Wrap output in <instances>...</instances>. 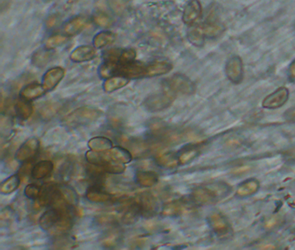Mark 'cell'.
Segmentation results:
<instances>
[{
  "mask_svg": "<svg viewBox=\"0 0 295 250\" xmlns=\"http://www.w3.org/2000/svg\"><path fill=\"white\" fill-rule=\"evenodd\" d=\"M122 53V50L110 49L107 50L104 54V59L108 62H113V63H119L120 56Z\"/></svg>",
  "mask_w": 295,
  "mask_h": 250,
  "instance_id": "43",
  "label": "cell"
},
{
  "mask_svg": "<svg viewBox=\"0 0 295 250\" xmlns=\"http://www.w3.org/2000/svg\"><path fill=\"white\" fill-rule=\"evenodd\" d=\"M227 77L234 84H239L243 80V68L242 60L238 56H233L227 62L225 67Z\"/></svg>",
  "mask_w": 295,
  "mask_h": 250,
  "instance_id": "7",
  "label": "cell"
},
{
  "mask_svg": "<svg viewBox=\"0 0 295 250\" xmlns=\"http://www.w3.org/2000/svg\"><path fill=\"white\" fill-rule=\"evenodd\" d=\"M101 115V110L92 107L84 106L70 113L65 117V123L70 127L84 126L96 121Z\"/></svg>",
  "mask_w": 295,
  "mask_h": 250,
  "instance_id": "2",
  "label": "cell"
},
{
  "mask_svg": "<svg viewBox=\"0 0 295 250\" xmlns=\"http://www.w3.org/2000/svg\"><path fill=\"white\" fill-rule=\"evenodd\" d=\"M56 191H57V187L53 184H48V185L42 187L39 198H38L39 205L40 206L49 205L53 196L56 193Z\"/></svg>",
  "mask_w": 295,
  "mask_h": 250,
  "instance_id": "30",
  "label": "cell"
},
{
  "mask_svg": "<svg viewBox=\"0 0 295 250\" xmlns=\"http://www.w3.org/2000/svg\"><path fill=\"white\" fill-rule=\"evenodd\" d=\"M87 146L94 151L106 152L113 148V142L106 137H95L91 138L87 143Z\"/></svg>",
  "mask_w": 295,
  "mask_h": 250,
  "instance_id": "19",
  "label": "cell"
},
{
  "mask_svg": "<svg viewBox=\"0 0 295 250\" xmlns=\"http://www.w3.org/2000/svg\"><path fill=\"white\" fill-rule=\"evenodd\" d=\"M101 168L103 170V172L112 174V175H121L126 171V166L123 163L115 162V163H111V162H108L105 165L101 166Z\"/></svg>",
  "mask_w": 295,
  "mask_h": 250,
  "instance_id": "37",
  "label": "cell"
},
{
  "mask_svg": "<svg viewBox=\"0 0 295 250\" xmlns=\"http://www.w3.org/2000/svg\"><path fill=\"white\" fill-rule=\"evenodd\" d=\"M41 190H42V188L38 186L37 184H34V183L28 184L25 189V197L31 200H36L39 198Z\"/></svg>",
  "mask_w": 295,
  "mask_h": 250,
  "instance_id": "41",
  "label": "cell"
},
{
  "mask_svg": "<svg viewBox=\"0 0 295 250\" xmlns=\"http://www.w3.org/2000/svg\"><path fill=\"white\" fill-rule=\"evenodd\" d=\"M209 223L212 230L218 236H228L231 231L229 222L219 213H213L210 215Z\"/></svg>",
  "mask_w": 295,
  "mask_h": 250,
  "instance_id": "11",
  "label": "cell"
},
{
  "mask_svg": "<svg viewBox=\"0 0 295 250\" xmlns=\"http://www.w3.org/2000/svg\"><path fill=\"white\" fill-rule=\"evenodd\" d=\"M229 191V187L225 183H212L208 186L196 189L192 193V198L198 204H209L224 198Z\"/></svg>",
  "mask_w": 295,
  "mask_h": 250,
  "instance_id": "1",
  "label": "cell"
},
{
  "mask_svg": "<svg viewBox=\"0 0 295 250\" xmlns=\"http://www.w3.org/2000/svg\"><path fill=\"white\" fill-rule=\"evenodd\" d=\"M115 36L113 32H101L94 36V46L96 49H101L115 41Z\"/></svg>",
  "mask_w": 295,
  "mask_h": 250,
  "instance_id": "29",
  "label": "cell"
},
{
  "mask_svg": "<svg viewBox=\"0 0 295 250\" xmlns=\"http://www.w3.org/2000/svg\"><path fill=\"white\" fill-rule=\"evenodd\" d=\"M119 64L106 61L104 64H101L99 68V74L101 78H109L118 74Z\"/></svg>",
  "mask_w": 295,
  "mask_h": 250,
  "instance_id": "33",
  "label": "cell"
},
{
  "mask_svg": "<svg viewBox=\"0 0 295 250\" xmlns=\"http://www.w3.org/2000/svg\"><path fill=\"white\" fill-rule=\"evenodd\" d=\"M289 92L285 87L278 89L274 93L267 96L262 102V105L266 109H277L284 105L288 100Z\"/></svg>",
  "mask_w": 295,
  "mask_h": 250,
  "instance_id": "6",
  "label": "cell"
},
{
  "mask_svg": "<svg viewBox=\"0 0 295 250\" xmlns=\"http://www.w3.org/2000/svg\"><path fill=\"white\" fill-rule=\"evenodd\" d=\"M46 92H47L43 87V85H39L37 83H32L22 89L21 92H20V97L25 100L31 101V100H34V99L42 97L45 94Z\"/></svg>",
  "mask_w": 295,
  "mask_h": 250,
  "instance_id": "17",
  "label": "cell"
},
{
  "mask_svg": "<svg viewBox=\"0 0 295 250\" xmlns=\"http://www.w3.org/2000/svg\"><path fill=\"white\" fill-rule=\"evenodd\" d=\"M12 215H13V213L11 211L10 208H5L2 210L1 212V220L2 221H7L9 219H11L12 217Z\"/></svg>",
  "mask_w": 295,
  "mask_h": 250,
  "instance_id": "47",
  "label": "cell"
},
{
  "mask_svg": "<svg viewBox=\"0 0 295 250\" xmlns=\"http://www.w3.org/2000/svg\"><path fill=\"white\" fill-rule=\"evenodd\" d=\"M34 165H32V162H25L21 168H20V173L23 176H27L30 173H32Z\"/></svg>",
  "mask_w": 295,
  "mask_h": 250,
  "instance_id": "46",
  "label": "cell"
},
{
  "mask_svg": "<svg viewBox=\"0 0 295 250\" xmlns=\"http://www.w3.org/2000/svg\"><path fill=\"white\" fill-rule=\"evenodd\" d=\"M53 169H54V164L51 161L42 160L36 163L33 167L32 171V177L36 180L44 179L51 175Z\"/></svg>",
  "mask_w": 295,
  "mask_h": 250,
  "instance_id": "16",
  "label": "cell"
},
{
  "mask_svg": "<svg viewBox=\"0 0 295 250\" xmlns=\"http://www.w3.org/2000/svg\"><path fill=\"white\" fill-rule=\"evenodd\" d=\"M284 116L288 121H290L292 123H295V107L288 109V111L285 113Z\"/></svg>",
  "mask_w": 295,
  "mask_h": 250,
  "instance_id": "48",
  "label": "cell"
},
{
  "mask_svg": "<svg viewBox=\"0 0 295 250\" xmlns=\"http://www.w3.org/2000/svg\"><path fill=\"white\" fill-rule=\"evenodd\" d=\"M172 67L173 66L171 63L167 60L157 61V62L146 64L145 65V70H144V78H153V77L167 74L171 71Z\"/></svg>",
  "mask_w": 295,
  "mask_h": 250,
  "instance_id": "9",
  "label": "cell"
},
{
  "mask_svg": "<svg viewBox=\"0 0 295 250\" xmlns=\"http://www.w3.org/2000/svg\"><path fill=\"white\" fill-rule=\"evenodd\" d=\"M67 40H68V39L65 36H52L49 39H47L45 43V48L48 50L55 49L56 47L63 45L64 43L66 42Z\"/></svg>",
  "mask_w": 295,
  "mask_h": 250,
  "instance_id": "39",
  "label": "cell"
},
{
  "mask_svg": "<svg viewBox=\"0 0 295 250\" xmlns=\"http://www.w3.org/2000/svg\"><path fill=\"white\" fill-rule=\"evenodd\" d=\"M51 58V54L48 49L37 50L32 56V64L39 68H42L48 64Z\"/></svg>",
  "mask_w": 295,
  "mask_h": 250,
  "instance_id": "31",
  "label": "cell"
},
{
  "mask_svg": "<svg viewBox=\"0 0 295 250\" xmlns=\"http://www.w3.org/2000/svg\"><path fill=\"white\" fill-rule=\"evenodd\" d=\"M129 78L124 76H115L113 78H109L104 82L103 89L106 92H113L119 89L125 87L128 84Z\"/></svg>",
  "mask_w": 295,
  "mask_h": 250,
  "instance_id": "22",
  "label": "cell"
},
{
  "mask_svg": "<svg viewBox=\"0 0 295 250\" xmlns=\"http://www.w3.org/2000/svg\"><path fill=\"white\" fill-rule=\"evenodd\" d=\"M20 176L18 174L8 177L7 179L4 180L3 183H1L0 186V193L3 195H9L17 191L18 187L20 185Z\"/></svg>",
  "mask_w": 295,
  "mask_h": 250,
  "instance_id": "26",
  "label": "cell"
},
{
  "mask_svg": "<svg viewBox=\"0 0 295 250\" xmlns=\"http://www.w3.org/2000/svg\"><path fill=\"white\" fill-rule=\"evenodd\" d=\"M65 74L64 69L62 67H54L45 72L42 78V85L46 92H51L62 81Z\"/></svg>",
  "mask_w": 295,
  "mask_h": 250,
  "instance_id": "8",
  "label": "cell"
},
{
  "mask_svg": "<svg viewBox=\"0 0 295 250\" xmlns=\"http://www.w3.org/2000/svg\"><path fill=\"white\" fill-rule=\"evenodd\" d=\"M119 241V235L117 233L110 232L108 234L102 242V244L105 247L108 248H112V247L115 246Z\"/></svg>",
  "mask_w": 295,
  "mask_h": 250,
  "instance_id": "44",
  "label": "cell"
},
{
  "mask_svg": "<svg viewBox=\"0 0 295 250\" xmlns=\"http://www.w3.org/2000/svg\"><path fill=\"white\" fill-rule=\"evenodd\" d=\"M260 188V184L258 181L254 179L248 180L246 182L240 184L236 193L242 198L250 197L252 195L255 194Z\"/></svg>",
  "mask_w": 295,
  "mask_h": 250,
  "instance_id": "24",
  "label": "cell"
},
{
  "mask_svg": "<svg viewBox=\"0 0 295 250\" xmlns=\"http://www.w3.org/2000/svg\"><path fill=\"white\" fill-rule=\"evenodd\" d=\"M72 227H73V221L70 213L68 212L62 215L58 222H56V225L53 227L52 232L56 235L61 236L70 231V229H72Z\"/></svg>",
  "mask_w": 295,
  "mask_h": 250,
  "instance_id": "21",
  "label": "cell"
},
{
  "mask_svg": "<svg viewBox=\"0 0 295 250\" xmlns=\"http://www.w3.org/2000/svg\"><path fill=\"white\" fill-rule=\"evenodd\" d=\"M60 193L63 196V198L65 199V201L70 205H77L78 202V196H77V191L74 190L72 187L69 185H61L58 187Z\"/></svg>",
  "mask_w": 295,
  "mask_h": 250,
  "instance_id": "32",
  "label": "cell"
},
{
  "mask_svg": "<svg viewBox=\"0 0 295 250\" xmlns=\"http://www.w3.org/2000/svg\"><path fill=\"white\" fill-rule=\"evenodd\" d=\"M137 203L142 215H152L157 211L158 201L156 198L149 192H145L139 196Z\"/></svg>",
  "mask_w": 295,
  "mask_h": 250,
  "instance_id": "12",
  "label": "cell"
},
{
  "mask_svg": "<svg viewBox=\"0 0 295 250\" xmlns=\"http://www.w3.org/2000/svg\"><path fill=\"white\" fill-rule=\"evenodd\" d=\"M205 36L202 32L200 27H195L188 32V39L196 46H202L205 41Z\"/></svg>",
  "mask_w": 295,
  "mask_h": 250,
  "instance_id": "36",
  "label": "cell"
},
{
  "mask_svg": "<svg viewBox=\"0 0 295 250\" xmlns=\"http://www.w3.org/2000/svg\"><path fill=\"white\" fill-rule=\"evenodd\" d=\"M95 50L90 46H81L74 50L70 54V60L75 63L87 62L94 58Z\"/></svg>",
  "mask_w": 295,
  "mask_h": 250,
  "instance_id": "14",
  "label": "cell"
},
{
  "mask_svg": "<svg viewBox=\"0 0 295 250\" xmlns=\"http://www.w3.org/2000/svg\"><path fill=\"white\" fill-rule=\"evenodd\" d=\"M108 154L112 161L115 162L126 164L132 162V153L129 151L128 150L123 148L122 146L113 147L111 150H108Z\"/></svg>",
  "mask_w": 295,
  "mask_h": 250,
  "instance_id": "18",
  "label": "cell"
},
{
  "mask_svg": "<svg viewBox=\"0 0 295 250\" xmlns=\"http://www.w3.org/2000/svg\"><path fill=\"white\" fill-rule=\"evenodd\" d=\"M139 215H141V212L139 209V205L137 201H134L127 206L126 211L122 215V221L127 225L133 224L139 218Z\"/></svg>",
  "mask_w": 295,
  "mask_h": 250,
  "instance_id": "27",
  "label": "cell"
},
{
  "mask_svg": "<svg viewBox=\"0 0 295 250\" xmlns=\"http://www.w3.org/2000/svg\"><path fill=\"white\" fill-rule=\"evenodd\" d=\"M64 213L68 212H62L56 208H50L41 215L39 219V225L43 230H50L56 225V222H58V220Z\"/></svg>",
  "mask_w": 295,
  "mask_h": 250,
  "instance_id": "13",
  "label": "cell"
},
{
  "mask_svg": "<svg viewBox=\"0 0 295 250\" xmlns=\"http://www.w3.org/2000/svg\"><path fill=\"white\" fill-rule=\"evenodd\" d=\"M182 206L180 203L178 202H170L167 203L163 208V215H167V216H173V215H177L180 214L182 211Z\"/></svg>",
  "mask_w": 295,
  "mask_h": 250,
  "instance_id": "40",
  "label": "cell"
},
{
  "mask_svg": "<svg viewBox=\"0 0 295 250\" xmlns=\"http://www.w3.org/2000/svg\"><path fill=\"white\" fill-rule=\"evenodd\" d=\"M135 178L139 185L146 188L154 186L159 182V176L153 171H138Z\"/></svg>",
  "mask_w": 295,
  "mask_h": 250,
  "instance_id": "20",
  "label": "cell"
},
{
  "mask_svg": "<svg viewBox=\"0 0 295 250\" xmlns=\"http://www.w3.org/2000/svg\"><path fill=\"white\" fill-rule=\"evenodd\" d=\"M58 20L59 18L56 15H51L46 21V26L49 29L54 28L58 24Z\"/></svg>",
  "mask_w": 295,
  "mask_h": 250,
  "instance_id": "45",
  "label": "cell"
},
{
  "mask_svg": "<svg viewBox=\"0 0 295 250\" xmlns=\"http://www.w3.org/2000/svg\"><path fill=\"white\" fill-rule=\"evenodd\" d=\"M87 25V18L84 16H77L71 18L63 25V32L67 36L77 35L80 33Z\"/></svg>",
  "mask_w": 295,
  "mask_h": 250,
  "instance_id": "15",
  "label": "cell"
},
{
  "mask_svg": "<svg viewBox=\"0 0 295 250\" xmlns=\"http://www.w3.org/2000/svg\"><path fill=\"white\" fill-rule=\"evenodd\" d=\"M40 146L39 139L36 138H29L23 144L16 152V159L21 162L29 161L35 156Z\"/></svg>",
  "mask_w": 295,
  "mask_h": 250,
  "instance_id": "5",
  "label": "cell"
},
{
  "mask_svg": "<svg viewBox=\"0 0 295 250\" xmlns=\"http://www.w3.org/2000/svg\"><path fill=\"white\" fill-rule=\"evenodd\" d=\"M136 57V51L133 49L122 50L118 64L120 65L130 64L134 62Z\"/></svg>",
  "mask_w": 295,
  "mask_h": 250,
  "instance_id": "38",
  "label": "cell"
},
{
  "mask_svg": "<svg viewBox=\"0 0 295 250\" xmlns=\"http://www.w3.org/2000/svg\"><path fill=\"white\" fill-rule=\"evenodd\" d=\"M166 87L170 92L180 93L184 95H191L195 92V85L192 82L184 75L176 74L167 78Z\"/></svg>",
  "mask_w": 295,
  "mask_h": 250,
  "instance_id": "4",
  "label": "cell"
},
{
  "mask_svg": "<svg viewBox=\"0 0 295 250\" xmlns=\"http://www.w3.org/2000/svg\"><path fill=\"white\" fill-rule=\"evenodd\" d=\"M199 154V150L198 147H187L183 150L180 155L178 156V162L180 164H186L188 162H191L193 159L196 158Z\"/></svg>",
  "mask_w": 295,
  "mask_h": 250,
  "instance_id": "34",
  "label": "cell"
},
{
  "mask_svg": "<svg viewBox=\"0 0 295 250\" xmlns=\"http://www.w3.org/2000/svg\"><path fill=\"white\" fill-rule=\"evenodd\" d=\"M289 78L292 80H295V60L292 63L289 68Z\"/></svg>",
  "mask_w": 295,
  "mask_h": 250,
  "instance_id": "49",
  "label": "cell"
},
{
  "mask_svg": "<svg viewBox=\"0 0 295 250\" xmlns=\"http://www.w3.org/2000/svg\"><path fill=\"white\" fill-rule=\"evenodd\" d=\"M157 162L159 165L165 167V168H172L176 167L178 163V158L172 154V153H167L160 155L157 157Z\"/></svg>",
  "mask_w": 295,
  "mask_h": 250,
  "instance_id": "35",
  "label": "cell"
},
{
  "mask_svg": "<svg viewBox=\"0 0 295 250\" xmlns=\"http://www.w3.org/2000/svg\"><path fill=\"white\" fill-rule=\"evenodd\" d=\"M94 21L98 26L102 27V28H108L112 25L111 18H109L108 15L102 13V12H98L94 15Z\"/></svg>",
  "mask_w": 295,
  "mask_h": 250,
  "instance_id": "42",
  "label": "cell"
},
{
  "mask_svg": "<svg viewBox=\"0 0 295 250\" xmlns=\"http://www.w3.org/2000/svg\"><path fill=\"white\" fill-rule=\"evenodd\" d=\"M174 99L175 93L167 89L165 92L155 93L146 98L143 102V105L149 112H159L170 107Z\"/></svg>",
  "mask_w": 295,
  "mask_h": 250,
  "instance_id": "3",
  "label": "cell"
},
{
  "mask_svg": "<svg viewBox=\"0 0 295 250\" xmlns=\"http://www.w3.org/2000/svg\"><path fill=\"white\" fill-rule=\"evenodd\" d=\"M85 157L87 159V162L92 165L100 166V167L105 165L112 161L108 153L94 151V150L87 151L85 155Z\"/></svg>",
  "mask_w": 295,
  "mask_h": 250,
  "instance_id": "23",
  "label": "cell"
},
{
  "mask_svg": "<svg viewBox=\"0 0 295 250\" xmlns=\"http://www.w3.org/2000/svg\"><path fill=\"white\" fill-rule=\"evenodd\" d=\"M202 16V6L198 0H190L184 7L183 21L186 25H194Z\"/></svg>",
  "mask_w": 295,
  "mask_h": 250,
  "instance_id": "10",
  "label": "cell"
},
{
  "mask_svg": "<svg viewBox=\"0 0 295 250\" xmlns=\"http://www.w3.org/2000/svg\"><path fill=\"white\" fill-rule=\"evenodd\" d=\"M15 113L18 117L22 120H27L32 116L33 113V106L27 100H19L16 102L14 107Z\"/></svg>",
  "mask_w": 295,
  "mask_h": 250,
  "instance_id": "25",
  "label": "cell"
},
{
  "mask_svg": "<svg viewBox=\"0 0 295 250\" xmlns=\"http://www.w3.org/2000/svg\"><path fill=\"white\" fill-rule=\"evenodd\" d=\"M86 198L88 201H93V202H107V201L111 200L110 195L106 193L104 191L99 189L97 187H92L86 193Z\"/></svg>",
  "mask_w": 295,
  "mask_h": 250,
  "instance_id": "28",
  "label": "cell"
}]
</instances>
